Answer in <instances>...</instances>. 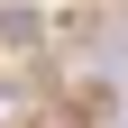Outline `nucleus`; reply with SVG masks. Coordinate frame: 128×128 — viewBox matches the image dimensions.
<instances>
[{
	"label": "nucleus",
	"instance_id": "1",
	"mask_svg": "<svg viewBox=\"0 0 128 128\" xmlns=\"http://www.w3.org/2000/svg\"><path fill=\"white\" fill-rule=\"evenodd\" d=\"M37 37H46V18L28 0H9V9H0V46H37Z\"/></svg>",
	"mask_w": 128,
	"mask_h": 128
}]
</instances>
